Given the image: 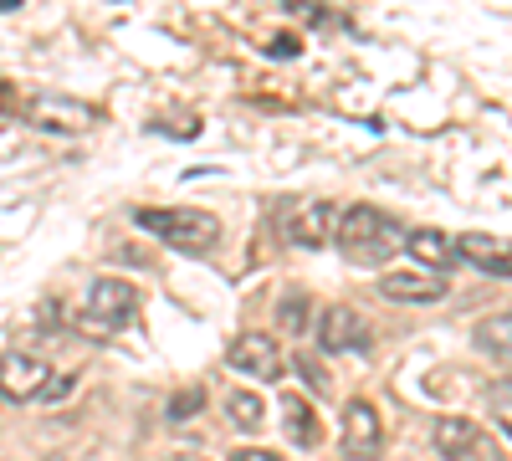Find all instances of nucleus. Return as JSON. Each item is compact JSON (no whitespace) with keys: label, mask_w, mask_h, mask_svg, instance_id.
<instances>
[{"label":"nucleus","mask_w":512,"mask_h":461,"mask_svg":"<svg viewBox=\"0 0 512 461\" xmlns=\"http://www.w3.org/2000/svg\"><path fill=\"white\" fill-rule=\"evenodd\" d=\"M134 226L159 236L164 246L175 251H190V257H205L210 246L221 241V221L210 211H169V205H144V211H134Z\"/></svg>","instance_id":"obj_2"},{"label":"nucleus","mask_w":512,"mask_h":461,"mask_svg":"<svg viewBox=\"0 0 512 461\" xmlns=\"http://www.w3.org/2000/svg\"><path fill=\"white\" fill-rule=\"evenodd\" d=\"M461 262H472L477 272L487 277H512V241L507 236H492V231H466L451 241Z\"/></svg>","instance_id":"obj_9"},{"label":"nucleus","mask_w":512,"mask_h":461,"mask_svg":"<svg viewBox=\"0 0 512 461\" xmlns=\"http://www.w3.org/2000/svg\"><path fill=\"white\" fill-rule=\"evenodd\" d=\"M282 426H287V436H292V446H318L323 441V421H318V410L303 400V395H287L282 400Z\"/></svg>","instance_id":"obj_14"},{"label":"nucleus","mask_w":512,"mask_h":461,"mask_svg":"<svg viewBox=\"0 0 512 461\" xmlns=\"http://www.w3.org/2000/svg\"><path fill=\"white\" fill-rule=\"evenodd\" d=\"M384 451V421L369 400H349L344 410V456L354 461H379Z\"/></svg>","instance_id":"obj_7"},{"label":"nucleus","mask_w":512,"mask_h":461,"mask_svg":"<svg viewBox=\"0 0 512 461\" xmlns=\"http://www.w3.org/2000/svg\"><path fill=\"white\" fill-rule=\"evenodd\" d=\"M502 431H507V441H512V421H507V426H502Z\"/></svg>","instance_id":"obj_24"},{"label":"nucleus","mask_w":512,"mask_h":461,"mask_svg":"<svg viewBox=\"0 0 512 461\" xmlns=\"http://www.w3.org/2000/svg\"><path fill=\"white\" fill-rule=\"evenodd\" d=\"M272 57H297V36H287V31H282V36L272 41Z\"/></svg>","instance_id":"obj_22"},{"label":"nucleus","mask_w":512,"mask_h":461,"mask_svg":"<svg viewBox=\"0 0 512 461\" xmlns=\"http://www.w3.org/2000/svg\"><path fill=\"white\" fill-rule=\"evenodd\" d=\"M226 364L236 369V374H251V380H282V349H277V339L272 333H236L231 339V349H226Z\"/></svg>","instance_id":"obj_5"},{"label":"nucleus","mask_w":512,"mask_h":461,"mask_svg":"<svg viewBox=\"0 0 512 461\" xmlns=\"http://www.w3.org/2000/svg\"><path fill=\"white\" fill-rule=\"evenodd\" d=\"M400 246H405V226L395 216L374 211V205H349L338 216V251L354 267H384Z\"/></svg>","instance_id":"obj_1"},{"label":"nucleus","mask_w":512,"mask_h":461,"mask_svg":"<svg viewBox=\"0 0 512 461\" xmlns=\"http://www.w3.org/2000/svg\"><path fill=\"white\" fill-rule=\"evenodd\" d=\"M169 461H205V456H195V451H175V456H169Z\"/></svg>","instance_id":"obj_23"},{"label":"nucleus","mask_w":512,"mask_h":461,"mask_svg":"<svg viewBox=\"0 0 512 461\" xmlns=\"http://www.w3.org/2000/svg\"><path fill=\"white\" fill-rule=\"evenodd\" d=\"M21 118L31 123V129H41V134H88V129H98L103 113H98L93 103L41 93V98H26V103H21Z\"/></svg>","instance_id":"obj_4"},{"label":"nucleus","mask_w":512,"mask_h":461,"mask_svg":"<svg viewBox=\"0 0 512 461\" xmlns=\"http://www.w3.org/2000/svg\"><path fill=\"white\" fill-rule=\"evenodd\" d=\"M318 349L323 354H349V349H369V328H364V318L349 308V303H333V308H323L318 313Z\"/></svg>","instance_id":"obj_6"},{"label":"nucleus","mask_w":512,"mask_h":461,"mask_svg":"<svg viewBox=\"0 0 512 461\" xmlns=\"http://www.w3.org/2000/svg\"><path fill=\"white\" fill-rule=\"evenodd\" d=\"M313 318H318V308H313V292H303V287H287L282 298H277V328H282V333H308V328H313Z\"/></svg>","instance_id":"obj_16"},{"label":"nucleus","mask_w":512,"mask_h":461,"mask_svg":"<svg viewBox=\"0 0 512 461\" xmlns=\"http://www.w3.org/2000/svg\"><path fill=\"white\" fill-rule=\"evenodd\" d=\"M226 415H231L236 431H262L267 405H262V395H251V390H231L226 395Z\"/></svg>","instance_id":"obj_17"},{"label":"nucleus","mask_w":512,"mask_h":461,"mask_svg":"<svg viewBox=\"0 0 512 461\" xmlns=\"http://www.w3.org/2000/svg\"><path fill=\"white\" fill-rule=\"evenodd\" d=\"M446 292L451 287L436 272H384L379 277V298L384 303H441Z\"/></svg>","instance_id":"obj_12"},{"label":"nucleus","mask_w":512,"mask_h":461,"mask_svg":"<svg viewBox=\"0 0 512 461\" xmlns=\"http://www.w3.org/2000/svg\"><path fill=\"white\" fill-rule=\"evenodd\" d=\"M405 251L425 267V272H446L451 262H456V246H451V236L446 231H436V226H420V231H405Z\"/></svg>","instance_id":"obj_13"},{"label":"nucleus","mask_w":512,"mask_h":461,"mask_svg":"<svg viewBox=\"0 0 512 461\" xmlns=\"http://www.w3.org/2000/svg\"><path fill=\"white\" fill-rule=\"evenodd\" d=\"M205 405V390H180L175 400H169V421L175 426H185V421H195V410Z\"/></svg>","instance_id":"obj_18"},{"label":"nucleus","mask_w":512,"mask_h":461,"mask_svg":"<svg viewBox=\"0 0 512 461\" xmlns=\"http://www.w3.org/2000/svg\"><path fill=\"white\" fill-rule=\"evenodd\" d=\"M282 231H287V241H292L297 251H323L328 236H333V205H328V200L297 205V211H287Z\"/></svg>","instance_id":"obj_11"},{"label":"nucleus","mask_w":512,"mask_h":461,"mask_svg":"<svg viewBox=\"0 0 512 461\" xmlns=\"http://www.w3.org/2000/svg\"><path fill=\"white\" fill-rule=\"evenodd\" d=\"M231 461H282V456L267 446H241V451H231Z\"/></svg>","instance_id":"obj_21"},{"label":"nucleus","mask_w":512,"mask_h":461,"mask_svg":"<svg viewBox=\"0 0 512 461\" xmlns=\"http://www.w3.org/2000/svg\"><path fill=\"white\" fill-rule=\"evenodd\" d=\"M67 390H72V374H47V385H41L36 400H62Z\"/></svg>","instance_id":"obj_20"},{"label":"nucleus","mask_w":512,"mask_h":461,"mask_svg":"<svg viewBox=\"0 0 512 461\" xmlns=\"http://www.w3.org/2000/svg\"><path fill=\"white\" fill-rule=\"evenodd\" d=\"M297 374L313 385V395H328V374H323V364L318 359H308V354H297Z\"/></svg>","instance_id":"obj_19"},{"label":"nucleus","mask_w":512,"mask_h":461,"mask_svg":"<svg viewBox=\"0 0 512 461\" xmlns=\"http://www.w3.org/2000/svg\"><path fill=\"white\" fill-rule=\"evenodd\" d=\"M431 441H436V456L441 461H482L487 456L482 426H472L466 415H441V421L431 426Z\"/></svg>","instance_id":"obj_8"},{"label":"nucleus","mask_w":512,"mask_h":461,"mask_svg":"<svg viewBox=\"0 0 512 461\" xmlns=\"http://www.w3.org/2000/svg\"><path fill=\"white\" fill-rule=\"evenodd\" d=\"M139 318V287L123 277H98L88 287V308H82V333L88 339H108L123 323Z\"/></svg>","instance_id":"obj_3"},{"label":"nucleus","mask_w":512,"mask_h":461,"mask_svg":"<svg viewBox=\"0 0 512 461\" xmlns=\"http://www.w3.org/2000/svg\"><path fill=\"white\" fill-rule=\"evenodd\" d=\"M472 344H477L487 359L512 364V313H492V318H482V323L472 328Z\"/></svg>","instance_id":"obj_15"},{"label":"nucleus","mask_w":512,"mask_h":461,"mask_svg":"<svg viewBox=\"0 0 512 461\" xmlns=\"http://www.w3.org/2000/svg\"><path fill=\"white\" fill-rule=\"evenodd\" d=\"M47 359H36L26 349H11L6 359H0V395L6 400H36L41 385H47Z\"/></svg>","instance_id":"obj_10"}]
</instances>
